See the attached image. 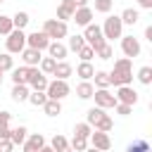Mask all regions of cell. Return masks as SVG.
Returning <instances> with one entry per match:
<instances>
[{
  "label": "cell",
  "instance_id": "27",
  "mask_svg": "<svg viewBox=\"0 0 152 152\" xmlns=\"http://www.w3.org/2000/svg\"><path fill=\"white\" fill-rule=\"evenodd\" d=\"M93 93H95V86H93L90 81H81V83L76 86V95H78L81 100H90Z\"/></svg>",
  "mask_w": 152,
  "mask_h": 152
},
{
  "label": "cell",
  "instance_id": "30",
  "mask_svg": "<svg viewBox=\"0 0 152 152\" xmlns=\"http://www.w3.org/2000/svg\"><path fill=\"white\" fill-rule=\"evenodd\" d=\"M55 64H57V59H52V57L48 55V57H40V62H38V69H40L45 76H52V71H55Z\"/></svg>",
  "mask_w": 152,
  "mask_h": 152
},
{
  "label": "cell",
  "instance_id": "4",
  "mask_svg": "<svg viewBox=\"0 0 152 152\" xmlns=\"http://www.w3.org/2000/svg\"><path fill=\"white\" fill-rule=\"evenodd\" d=\"M24 48H26V33H24V28H12L5 36V52L19 55Z\"/></svg>",
  "mask_w": 152,
  "mask_h": 152
},
{
  "label": "cell",
  "instance_id": "45",
  "mask_svg": "<svg viewBox=\"0 0 152 152\" xmlns=\"http://www.w3.org/2000/svg\"><path fill=\"white\" fill-rule=\"evenodd\" d=\"M138 2V7H142V10H152V0H135Z\"/></svg>",
  "mask_w": 152,
  "mask_h": 152
},
{
  "label": "cell",
  "instance_id": "35",
  "mask_svg": "<svg viewBox=\"0 0 152 152\" xmlns=\"http://www.w3.org/2000/svg\"><path fill=\"white\" fill-rule=\"evenodd\" d=\"M50 147L55 150V152H59V150H64V147H69V140L62 135V133H55L52 135V140H50Z\"/></svg>",
  "mask_w": 152,
  "mask_h": 152
},
{
  "label": "cell",
  "instance_id": "13",
  "mask_svg": "<svg viewBox=\"0 0 152 152\" xmlns=\"http://www.w3.org/2000/svg\"><path fill=\"white\" fill-rule=\"evenodd\" d=\"M93 17H95L93 7H90V5H86V7H76V12H74L71 21H74L76 26H88V24H93Z\"/></svg>",
  "mask_w": 152,
  "mask_h": 152
},
{
  "label": "cell",
  "instance_id": "43",
  "mask_svg": "<svg viewBox=\"0 0 152 152\" xmlns=\"http://www.w3.org/2000/svg\"><path fill=\"white\" fill-rule=\"evenodd\" d=\"M114 109H116V114H119V116H128V114L133 112V107H131V104H124V102H116V104H114Z\"/></svg>",
  "mask_w": 152,
  "mask_h": 152
},
{
  "label": "cell",
  "instance_id": "8",
  "mask_svg": "<svg viewBox=\"0 0 152 152\" xmlns=\"http://www.w3.org/2000/svg\"><path fill=\"white\" fill-rule=\"evenodd\" d=\"M90 100H95V107H100V109H114V104H116V97H114V93H109V88H95Z\"/></svg>",
  "mask_w": 152,
  "mask_h": 152
},
{
  "label": "cell",
  "instance_id": "2",
  "mask_svg": "<svg viewBox=\"0 0 152 152\" xmlns=\"http://www.w3.org/2000/svg\"><path fill=\"white\" fill-rule=\"evenodd\" d=\"M100 28H102L104 40H114V38H121L124 36V24H121L119 14H107Z\"/></svg>",
  "mask_w": 152,
  "mask_h": 152
},
{
  "label": "cell",
  "instance_id": "23",
  "mask_svg": "<svg viewBox=\"0 0 152 152\" xmlns=\"http://www.w3.org/2000/svg\"><path fill=\"white\" fill-rule=\"evenodd\" d=\"M93 128H95V131H104V133H109V131L114 128V119H112L107 112H102V116L93 124Z\"/></svg>",
  "mask_w": 152,
  "mask_h": 152
},
{
  "label": "cell",
  "instance_id": "9",
  "mask_svg": "<svg viewBox=\"0 0 152 152\" xmlns=\"http://www.w3.org/2000/svg\"><path fill=\"white\" fill-rule=\"evenodd\" d=\"M88 145L97 147L100 152H107V150H112V138H109V133H104V131H95V128H93V133L88 135Z\"/></svg>",
  "mask_w": 152,
  "mask_h": 152
},
{
  "label": "cell",
  "instance_id": "25",
  "mask_svg": "<svg viewBox=\"0 0 152 152\" xmlns=\"http://www.w3.org/2000/svg\"><path fill=\"white\" fill-rule=\"evenodd\" d=\"M10 121H12V112L2 109L0 112V140L10 138Z\"/></svg>",
  "mask_w": 152,
  "mask_h": 152
},
{
  "label": "cell",
  "instance_id": "48",
  "mask_svg": "<svg viewBox=\"0 0 152 152\" xmlns=\"http://www.w3.org/2000/svg\"><path fill=\"white\" fill-rule=\"evenodd\" d=\"M36 152H55V150H52L50 145H43V147H40V150H36Z\"/></svg>",
  "mask_w": 152,
  "mask_h": 152
},
{
  "label": "cell",
  "instance_id": "20",
  "mask_svg": "<svg viewBox=\"0 0 152 152\" xmlns=\"http://www.w3.org/2000/svg\"><path fill=\"white\" fill-rule=\"evenodd\" d=\"M28 93H31V88H28L26 83H14L10 97H12L14 102H26V100H28Z\"/></svg>",
  "mask_w": 152,
  "mask_h": 152
},
{
  "label": "cell",
  "instance_id": "21",
  "mask_svg": "<svg viewBox=\"0 0 152 152\" xmlns=\"http://www.w3.org/2000/svg\"><path fill=\"white\" fill-rule=\"evenodd\" d=\"M93 74H95L93 62H78V66H76V76H78L81 81H90Z\"/></svg>",
  "mask_w": 152,
  "mask_h": 152
},
{
  "label": "cell",
  "instance_id": "32",
  "mask_svg": "<svg viewBox=\"0 0 152 152\" xmlns=\"http://www.w3.org/2000/svg\"><path fill=\"white\" fill-rule=\"evenodd\" d=\"M45 100H48L45 90H31V93H28V100H26V102H31L33 107H43V104H45Z\"/></svg>",
  "mask_w": 152,
  "mask_h": 152
},
{
  "label": "cell",
  "instance_id": "12",
  "mask_svg": "<svg viewBox=\"0 0 152 152\" xmlns=\"http://www.w3.org/2000/svg\"><path fill=\"white\" fill-rule=\"evenodd\" d=\"M28 88L31 90H45L48 88V76L38 66H31V71H28Z\"/></svg>",
  "mask_w": 152,
  "mask_h": 152
},
{
  "label": "cell",
  "instance_id": "41",
  "mask_svg": "<svg viewBox=\"0 0 152 152\" xmlns=\"http://www.w3.org/2000/svg\"><path fill=\"white\" fill-rule=\"evenodd\" d=\"M12 28H14V26H12V17H7V14H0V36H7Z\"/></svg>",
  "mask_w": 152,
  "mask_h": 152
},
{
  "label": "cell",
  "instance_id": "19",
  "mask_svg": "<svg viewBox=\"0 0 152 152\" xmlns=\"http://www.w3.org/2000/svg\"><path fill=\"white\" fill-rule=\"evenodd\" d=\"M74 74V66L66 62V59H62V62H57L55 64V71H52V76L55 78H62V81H69V76Z\"/></svg>",
  "mask_w": 152,
  "mask_h": 152
},
{
  "label": "cell",
  "instance_id": "34",
  "mask_svg": "<svg viewBox=\"0 0 152 152\" xmlns=\"http://www.w3.org/2000/svg\"><path fill=\"white\" fill-rule=\"evenodd\" d=\"M95 57H97V59H112V57H114V48H112V43L107 40L102 48H97V50H95Z\"/></svg>",
  "mask_w": 152,
  "mask_h": 152
},
{
  "label": "cell",
  "instance_id": "14",
  "mask_svg": "<svg viewBox=\"0 0 152 152\" xmlns=\"http://www.w3.org/2000/svg\"><path fill=\"white\" fill-rule=\"evenodd\" d=\"M43 145H48L43 133H28L26 140L21 142V150H24V152H36V150H40Z\"/></svg>",
  "mask_w": 152,
  "mask_h": 152
},
{
  "label": "cell",
  "instance_id": "52",
  "mask_svg": "<svg viewBox=\"0 0 152 152\" xmlns=\"http://www.w3.org/2000/svg\"><path fill=\"white\" fill-rule=\"evenodd\" d=\"M0 2H5V0H0Z\"/></svg>",
  "mask_w": 152,
  "mask_h": 152
},
{
  "label": "cell",
  "instance_id": "37",
  "mask_svg": "<svg viewBox=\"0 0 152 152\" xmlns=\"http://www.w3.org/2000/svg\"><path fill=\"white\" fill-rule=\"evenodd\" d=\"M0 69H2L5 74L14 69V57H12L10 52H0Z\"/></svg>",
  "mask_w": 152,
  "mask_h": 152
},
{
  "label": "cell",
  "instance_id": "49",
  "mask_svg": "<svg viewBox=\"0 0 152 152\" xmlns=\"http://www.w3.org/2000/svg\"><path fill=\"white\" fill-rule=\"evenodd\" d=\"M83 152H100V150H97V147H93V145H88V147H86Z\"/></svg>",
  "mask_w": 152,
  "mask_h": 152
},
{
  "label": "cell",
  "instance_id": "33",
  "mask_svg": "<svg viewBox=\"0 0 152 152\" xmlns=\"http://www.w3.org/2000/svg\"><path fill=\"white\" fill-rule=\"evenodd\" d=\"M126 152H152V150H150V142H147L145 138H138V140H133V142L126 147Z\"/></svg>",
  "mask_w": 152,
  "mask_h": 152
},
{
  "label": "cell",
  "instance_id": "7",
  "mask_svg": "<svg viewBox=\"0 0 152 152\" xmlns=\"http://www.w3.org/2000/svg\"><path fill=\"white\" fill-rule=\"evenodd\" d=\"M121 52H124V57L135 59V57H140L142 45H140V40L135 36H121Z\"/></svg>",
  "mask_w": 152,
  "mask_h": 152
},
{
  "label": "cell",
  "instance_id": "42",
  "mask_svg": "<svg viewBox=\"0 0 152 152\" xmlns=\"http://www.w3.org/2000/svg\"><path fill=\"white\" fill-rule=\"evenodd\" d=\"M76 55L81 57V62H90V59L95 57V50H93V48H90V45L86 43V45H83V48H81V50H78Z\"/></svg>",
  "mask_w": 152,
  "mask_h": 152
},
{
  "label": "cell",
  "instance_id": "6",
  "mask_svg": "<svg viewBox=\"0 0 152 152\" xmlns=\"http://www.w3.org/2000/svg\"><path fill=\"white\" fill-rule=\"evenodd\" d=\"M71 93V88H69V83L66 81H62V78H55V81H48V88H45V95L50 97V100H64L66 95Z\"/></svg>",
  "mask_w": 152,
  "mask_h": 152
},
{
  "label": "cell",
  "instance_id": "40",
  "mask_svg": "<svg viewBox=\"0 0 152 152\" xmlns=\"http://www.w3.org/2000/svg\"><path fill=\"white\" fill-rule=\"evenodd\" d=\"M114 7V0H95V12L100 14H109Z\"/></svg>",
  "mask_w": 152,
  "mask_h": 152
},
{
  "label": "cell",
  "instance_id": "16",
  "mask_svg": "<svg viewBox=\"0 0 152 152\" xmlns=\"http://www.w3.org/2000/svg\"><path fill=\"white\" fill-rule=\"evenodd\" d=\"M48 55H50L52 59L62 62V59H66L69 50H66V45H64L62 40H50V45H48Z\"/></svg>",
  "mask_w": 152,
  "mask_h": 152
},
{
  "label": "cell",
  "instance_id": "47",
  "mask_svg": "<svg viewBox=\"0 0 152 152\" xmlns=\"http://www.w3.org/2000/svg\"><path fill=\"white\" fill-rule=\"evenodd\" d=\"M88 2H90V0H74V5H76V7H86Z\"/></svg>",
  "mask_w": 152,
  "mask_h": 152
},
{
  "label": "cell",
  "instance_id": "50",
  "mask_svg": "<svg viewBox=\"0 0 152 152\" xmlns=\"http://www.w3.org/2000/svg\"><path fill=\"white\" fill-rule=\"evenodd\" d=\"M2 78H5V71L0 69V86H2Z\"/></svg>",
  "mask_w": 152,
  "mask_h": 152
},
{
  "label": "cell",
  "instance_id": "22",
  "mask_svg": "<svg viewBox=\"0 0 152 152\" xmlns=\"http://www.w3.org/2000/svg\"><path fill=\"white\" fill-rule=\"evenodd\" d=\"M28 71L31 66H14L10 74H12V83H26L28 86Z\"/></svg>",
  "mask_w": 152,
  "mask_h": 152
},
{
  "label": "cell",
  "instance_id": "18",
  "mask_svg": "<svg viewBox=\"0 0 152 152\" xmlns=\"http://www.w3.org/2000/svg\"><path fill=\"white\" fill-rule=\"evenodd\" d=\"M119 19H121L124 26H135V24L140 21V12H138L135 7H126V10L119 14Z\"/></svg>",
  "mask_w": 152,
  "mask_h": 152
},
{
  "label": "cell",
  "instance_id": "31",
  "mask_svg": "<svg viewBox=\"0 0 152 152\" xmlns=\"http://www.w3.org/2000/svg\"><path fill=\"white\" fill-rule=\"evenodd\" d=\"M90 81H93L95 88H109V74L107 71H95Z\"/></svg>",
  "mask_w": 152,
  "mask_h": 152
},
{
  "label": "cell",
  "instance_id": "10",
  "mask_svg": "<svg viewBox=\"0 0 152 152\" xmlns=\"http://www.w3.org/2000/svg\"><path fill=\"white\" fill-rule=\"evenodd\" d=\"M50 45V38L43 33V31H33V33H26V48H33V50H48Z\"/></svg>",
  "mask_w": 152,
  "mask_h": 152
},
{
  "label": "cell",
  "instance_id": "44",
  "mask_svg": "<svg viewBox=\"0 0 152 152\" xmlns=\"http://www.w3.org/2000/svg\"><path fill=\"white\" fill-rule=\"evenodd\" d=\"M0 152H14V145H12V140H10V138L0 140Z\"/></svg>",
  "mask_w": 152,
  "mask_h": 152
},
{
  "label": "cell",
  "instance_id": "29",
  "mask_svg": "<svg viewBox=\"0 0 152 152\" xmlns=\"http://www.w3.org/2000/svg\"><path fill=\"white\" fill-rule=\"evenodd\" d=\"M28 21H31V17H28V12H24V10H19V12L12 17V26H14V28H26Z\"/></svg>",
  "mask_w": 152,
  "mask_h": 152
},
{
  "label": "cell",
  "instance_id": "3",
  "mask_svg": "<svg viewBox=\"0 0 152 152\" xmlns=\"http://www.w3.org/2000/svg\"><path fill=\"white\" fill-rule=\"evenodd\" d=\"M40 31H43L50 40H62V38L69 36V26H66V21H59V19H45Z\"/></svg>",
  "mask_w": 152,
  "mask_h": 152
},
{
  "label": "cell",
  "instance_id": "26",
  "mask_svg": "<svg viewBox=\"0 0 152 152\" xmlns=\"http://www.w3.org/2000/svg\"><path fill=\"white\" fill-rule=\"evenodd\" d=\"M83 45H86V38H83V33L66 36V50H71V52H78Z\"/></svg>",
  "mask_w": 152,
  "mask_h": 152
},
{
  "label": "cell",
  "instance_id": "17",
  "mask_svg": "<svg viewBox=\"0 0 152 152\" xmlns=\"http://www.w3.org/2000/svg\"><path fill=\"white\" fill-rule=\"evenodd\" d=\"M19 57H21L24 66H38V62H40L43 52H40V50H33V48H24V50L19 52Z\"/></svg>",
  "mask_w": 152,
  "mask_h": 152
},
{
  "label": "cell",
  "instance_id": "11",
  "mask_svg": "<svg viewBox=\"0 0 152 152\" xmlns=\"http://www.w3.org/2000/svg\"><path fill=\"white\" fill-rule=\"evenodd\" d=\"M116 102H124V104H138V93L133 90V86H116V93H114Z\"/></svg>",
  "mask_w": 152,
  "mask_h": 152
},
{
  "label": "cell",
  "instance_id": "38",
  "mask_svg": "<svg viewBox=\"0 0 152 152\" xmlns=\"http://www.w3.org/2000/svg\"><path fill=\"white\" fill-rule=\"evenodd\" d=\"M138 81L142 86H150L152 83V66H140L138 69Z\"/></svg>",
  "mask_w": 152,
  "mask_h": 152
},
{
  "label": "cell",
  "instance_id": "24",
  "mask_svg": "<svg viewBox=\"0 0 152 152\" xmlns=\"http://www.w3.org/2000/svg\"><path fill=\"white\" fill-rule=\"evenodd\" d=\"M26 135H28V128H26V126L10 128V140H12V145H14V147H17V145H21V142L26 140Z\"/></svg>",
  "mask_w": 152,
  "mask_h": 152
},
{
  "label": "cell",
  "instance_id": "28",
  "mask_svg": "<svg viewBox=\"0 0 152 152\" xmlns=\"http://www.w3.org/2000/svg\"><path fill=\"white\" fill-rule=\"evenodd\" d=\"M43 112L48 114V116H57V114H62V100H45V104H43Z\"/></svg>",
  "mask_w": 152,
  "mask_h": 152
},
{
  "label": "cell",
  "instance_id": "51",
  "mask_svg": "<svg viewBox=\"0 0 152 152\" xmlns=\"http://www.w3.org/2000/svg\"><path fill=\"white\" fill-rule=\"evenodd\" d=\"M59 152H74V150H71V147H64V150H59Z\"/></svg>",
  "mask_w": 152,
  "mask_h": 152
},
{
  "label": "cell",
  "instance_id": "46",
  "mask_svg": "<svg viewBox=\"0 0 152 152\" xmlns=\"http://www.w3.org/2000/svg\"><path fill=\"white\" fill-rule=\"evenodd\" d=\"M145 38L152 43V26H145Z\"/></svg>",
  "mask_w": 152,
  "mask_h": 152
},
{
  "label": "cell",
  "instance_id": "36",
  "mask_svg": "<svg viewBox=\"0 0 152 152\" xmlns=\"http://www.w3.org/2000/svg\"><path fill=\"white\" fill-rule=\"evenodd\" d=\"M69 147H71L74 152H83V150L88 147V138H83V135H74L71 142H69Z\"/></svg>",
  "mask_w": 152,
  "mask_h": 152
},
{
  "label": "cell",
  "instance_id": "5",
  "mask_svg": "<svg viewBox=\"0 0 152 152\" xmlns=\"http://www.w3.org/2000/svg\"><path fill=\"white\" fill-rule=\"evenodd\" d=\"M83 38H86V43L93 48V50H97V48H102L107 40H104V36H102V28L97 26V24H88V26H83Z\"/></svg>",
  "mask_w": 152,
  "mask_h": 152
},
{
  "label": "cell",
  "instance_id": "15",
  "mask_svg": "<svg viewBox=\"0 0 152 152\" xmlns=\"http://www.w3.org/2000/svg\"><path fill=\"white\" fill-rule=\"evenodd\" d=\"M74 12H76L74 0H62V2L57 5V17H55V19H59V21H71Z\"/></svg>",
  "mask_w": 152,
  "mask_h": 152
},
{
  "label": "cell",
  "instance_id": "39",
  "mask_svg": "<svg viewBox=\"0 0 152 152\" xmlns=\"http://www.w3.org/2000/svg\"><path fill=\"white\" fill-rule=\"evenodd\" d=\"M90 133H93V126H90L88 121H81V124L74 126V135H83V138H88Z\"/></svg>",
  "mask_w": 152,
  "mask_h": 152
},
{
  "label": "cell",
  "instance_id": "1",
  "mask_svg": "<svg viewBox=\"0 0 152 152\" xmlns=\"http://www.w3.org/2000/svg\"><path fill=\"white\" fill-rule=\"evenodd\" d=\"M109 74V86H131L133 83V59L128 57H119L114 59V69L107 71Z\"/></svg>",
  "mask_w": 152,
  "mask_h": 152
}]
</instances>
